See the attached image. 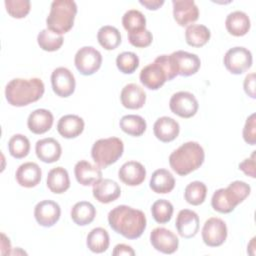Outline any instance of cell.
Masks as SVG:
<instances>
[{
	"label": "cell",
	"instance_id": "obj_36",
	"mask_svg": "<svg viewBox=\"0 0 256 256\" xmlns=\"http://www.w3.org/2000/svg\"><path fill=\"white\" fill-rule=\"evenodd\" d=\"M207 195V187L203 182L193 181L189 183L184 191V198L187 203L198 206L202 204Z\"/></svg>",
	"mask_w": 256,
	"mask_h": 256
},
{
	"label": "cell",
	"instance_id": "obj_2",
	"mask_svg": "<svg viewBox=\"0 0 256 256\" xmlns=\"http://www.w3.org/2000/svg\"><path fill=\"white\" fill-rule=\"evenodd\" d=\"M44 83L40 78H15L5 87V97L8 103L15 107H23L38 101L44 94Z\"/></svg>",
	"mask_w": 256,
	"mask_h": 256
},
{
	"label": "cell",
	"instance_id": "obj_23",
	"mask_svg": "<svg viewBox=\"0 0 256 256\" xmlns=\"http://www.w3.org/2000/svg\"><path fill=\"white\" fill-rule=\"evenodd\" d=\"M74 174L78 183L89 186L102 178V171L99 166H94L86 160H80L75 164Z\"/></svg>",
	"mask_w": 256,
	"mask_h": 256
},
{
	"label": "cell",
	"instance_id": "obj_40",
	"mask_svg": "<svg viewBox=\"0 0 256 256\" xmlns=\"http://www.w3.org/2000/svg\"><path fill=\"white\" fill-rule=\"evenodd\" d=\"M117 68L124 74L133 73L139 66V58L133 52H122L116 58Z\"/></svg>",
	"mask_w": 256,
	"mask_h": 256
},
{
	"label": "cell",
	"instance_id": "obj_10",
	"mask_svg": "<svg viewBox=\"0 0 256 256\" xmlns=\"http://www.w3.org/2000/svg\"><path fill=\"white\" fill-rule=\"evenodd\" d=\"M172 69L176 75L191 76L195 74L201 65L200 58L193 53L178 50L169 55Z\"/></svg>",
	"mask_w": 256,
	"mask_h": 256
},
{
	"label": "cell",
	"instance_id": "obj_44",
	"mask_svg": "<svg viewBox=\"0 0 256 256\" xmlns=\"http://www.w3.org/2000/svg\"><path fill=\"white\" fill-rule=\"evenodd\" d=\"M255 152L253 151L252 155L249 158H246L244 161H242L239 164V169L242 170L247 176H250L252 178L256 177L255 172Z\"/></svg>",
	"mask_w": 256,
	"mask_h": 256
},
{
	"label": "cell",
	"instance_id": "obj_46",
	"mask_svg": "<svg viewBox=\"0 0 256 256\" xmlns=\"http://www.w3.org/2000/svg\"><path fill=\"white\" fill-rule=\"evenodd\" d=\"M113 255H135V251L126 244H118L114 247V250L112 252Z\"/></svg>",
	"mask_w": 256,
	"mask_h": 256
},
{
	"label": "cell",
	"instance_id": "obj_7",
	"mask_svg": "<svg viewBox=\"0 0 256 256\" xmlns=\"http://www.w3.org/2000/svg\"><path fill=\"white\" fill-rule=\"evenodd\" d=\"M124 144L118 137L97 140L91 149V156L100 168H107L115 163L123 154Z\"/></svg>",
	"mask_w": 256,
	"mask_h": 256
},
{
	"label": "cell",
	"instance_id": "obj_26",
	"mask_svg": "<svg viewBox=\"0 0 256 256\" xmlns=\"http://www.w3.org/2000/svg\"><path fill=\"white\" fill-rule=\"evenodd\" d=\"M84 120L78 115L68 114L62 116L57 123L58 133L67 139L79 136L84 130Z\"/></svg>",
	"mask_w": 256,
	"mask_h": 256
},
{
	"label": "cell",
	"instance_id": "obj_14",
	"mask_svg": "<svg viewBox=\"0 0 256 256\" xmlns=\"http://www.w3.org/2000/svg\"><path fill=\"white\" fill-rule=\"evenodd\" d=\"M150 242L154 249L164 254H172L178 249L179 240L170 230L157 227L150 233Z\"/></svg>",
	"mask_w": 256,
	"mask_h": 256
},
{
	"label": "cell",
	"instance_id": "obj_29",
	"mask_svg": "<svg viewBox=\"0 0 256 256\" xmlns=\"http://www.w3.org/2000/svg\"><path fill=\"white\" fill-rule=\"evenodd\" d=\"M149 186L155 193L166 194L174 189L175 179L167 169H157L150 178Z\"/></svg>",
	"mask_w": 256,
	"mask_h": 256
},
{
	"label": "cell",
	"instance_id": "obj_16",
	"mask_svg": "<svg viewBox=\"0 0 256 256\" xmlns=\"http://www.w3.org/2000/svg\"><path fill=\"white\" fill-rule=\"evenodd\" d=\"M173 17L180 26H187L199 17V9L193 0H173Z\"/></svg>",
	"mask_w": 256,
	"mask_h": 256
},
{
	"label": "cell",
	"instance_id": "obj_5",
	"mask_svg": "<svg viewBox=\"0 0 256 256\" xmlns=\"http://www.w3.org/2000/svg\"><path fill=\"white\" fill-rule=\"evenodd\" d=\"M76 14L77 5L73 0L53 1L46 18L47 29L59 35L68 32L73 27Z\"/></svg>",
	"mask_w": 256,
	"mask_h": 256
},
{
	"label": "cell",
	"instance_id": "obj_19",
	"mask_svg": "<svg viewBox=\"0 0 256 256\" xmlns=\"http://www.w3.org/2000/svg\"><path fill=\"white\" fill-rule=\"evenodd\" d=\"M118 177L128 186H137L145 180L146 169L140 162L128 161L120 167Z\"/></svg>",
	"mask_w": 256,
	"mask_h": 256
},
{
	"label": "cell",
	"instance_id": "obj_45",
	"mask_svg": "<svg viewBox=\"0 0 256 256\" xmlns=\"http://www.w3.org/2000/svg\"><path fill=\"white\" fill-rule=\"evenodd\" d=\"M243 87H244V91L246 92V94L248 96H250L253 99L256 97V95H255V74L254 73H250L245 77Z\"/></svg>",
	"mask_w": 256,
	"mask_h": 256
},
{
	"label": "cell",
	"instance_id": "obj_9",
	"mask_svg": "<svg viewBox=\"0 0 256 256\" xmlns=\"http://www.w3.org/2000/svg\"><path fill=\"white\" fill-rule=\"evenodd\" d=\"M223 62L230 73L239 75L252 66V54L245 47H233L225 53Z\"/></svg>",
	"mask_w": 256,
	"mask_h": 256
},
{
	"label": "cell",
	"instance_id": "obj_31",
	"mask_svg": "<svg viewBox=\"0 0 256 256\" xmlns=\"http://www.w3.org/2000/svg\"><path fill=\"white\" fill-rule=\"evenodd\" d=\"M109 243H110L109 234L102 227H97L92 229L87 235V240H86L87 247L89 248L90 251L94 253L105 252L109 247Z\"/></svg>",
	"mask_w": 256,
	"mask_h": 256
},
{
	"label": "cell",
	"instance_id": "obj_25",
	"mask_svg": "<svg viewBox=\"0 0 256 256\" xmlns=\"http://www.w3.org/2000/svg\"><path fill=\"white\" fill-rule=\"evenodd\" d=\"M121 103L128 109H140L146 101V93L135 83H129L124 86L120 94Z\"/></svg>",
	"mask_w": 256,
	"mask_h": 256
},
{
	"label": "cell",
	"instance_id": "obj_20",
	"mask_svg": "<svg viewBox=\"0 0 256 256\" xmlns=\"http://www.w3.org/2000/svg\"><path fill=\"white\" fill-rule=\"evenodd\" d=\"M35 152L37 157L45 163H53L59 160L62 154L60 143L54 138H43L36 142Z\"/></svg>",
	"mask_w": 256,
	"mask_h": 256
},
{
	"label": "cell",
	"instance_id": "obj_22",
	"mask_svg": "<svg viewBox=\"0 0 256 256\" xmlns=\"http://www.w3.org/2000/svg\"><path fill=\"white\" fill-rule=\"evenodd\" d=\"M41 168L34 162H25L21 164L15 174L18 184L26 188H32L38 185L41 181Z\"/></svg>",
	"mask_w": 256,
	"mask_h": 256
},
{
	"label": "cell",
	"instance_id": "obj_17",
	"mask_svg": "<svg viewBox=\"0 0 256 256\" xmlns=\"http://www.w3.org/2000/svg\"><path fill=\"white\" fill-rule=\"evenodd\" d=\"M175 227L178 234L186 239L194 237L199 230V217L196 212L189 209H182L179 211Z\"/></svg>",
	"mask_w": 256,
	"mask_h": 256
},
{
	"label": "cell",
	"instance_id": "obj_34",
	"mask_svg": "<svg viewBox=\"0 0 256 256\" xmlns=\"http://www.w3.org/2000/svg\"><path fill=\"white\" fill-rule=\"evenodd\" d=\"M122 24L128 34H135L146 29V18L139 10L130 9L123 15Z\"/></svg>",
	"mask_w": 256,
	"mask_h": 256
},
{
	"label": "cell",
	"instance_id": "obj_43",
	"mask_svg": "<svg viewBox=\"0 0 256 256\" xmlns=\"http://www.w3.org/2000/svg\"><path fill=\"white\" fill-rule=\"evenodd\" d=\"M243 138L244 141L250 145L256 144V115L251 114L245 122L243 128Z\"/></svg>",
	"mask_w": 256,
	"mask_h": 256
},
{
	"label": "cell",
	"instance_id": "obj_13",
	"mask_svg": "<svg viewBox=\"0 0 256 256\" xmlns=\"http://www.w3.org/2000/svg\"><path fill=\"white\" fill-rule=\"evenodd\" d=\"M51 84L54 93L63 98L72 95L76 86L73 73L65 67H58L52 72Z\"/></svg>",
	"mask_w": 256,
	"mask_h": 256
},
{
	"label": "cell",
	"instance_id": "obj_35",
	"mask_svg": "<svg viewBox=\"0 0 256 256\" xmlns=\"http://www.w3.org/2000/svg\"><path fill=\"white\" fill-rule=\"evenodd\" d=\"M99 44L106 50H113L121 43V34L119 30L110 25L102 26L97 33Z\"/></svg>",
	"mask_w": 256,
	"mask_h": 256
},
{
	"label": "cell",
	"instance_id": "obj_11",
	"mask_svg": "<svg viewBox=\"0 0 256 256\" xmlns=\"http://www.w3.org/2000/svg\"><path fill=\"white\" fill-rule=\"evenodd\" d=\"M169 107L170 110L179 117L190 118L196 114L199 104L192 93L179 91L171 96Z\"/></svg>",
	"mask_w": 256,
	"mask_h": 256
},
{
	"label": "cell",
	"instance_id": "obj_24",
	"mask_svg": "<svg viewBox=\"0 0 256 256\" xmlns=\"http://www.w3.org/2000/svg\"><path fill=\"white\" fill-rule=\"evenodd\" d=\"M53 114L47 109H36L30 113L27 126L34 134H43L49 131L53 125Z\"/></svg>",
	"mask_w": 256,
	"mask_h": 256
},
{
	"label": "cell",
	"instance_id": "obj_21",
	"mask_svg": "<svg viewBox=\"0 0 256 256\" xmlns=\"http://www.w3.org/2000/svg\"><path fill=\"white\" fill-rule=\"evenodd\" d=\"M154 135L161 142H171L179 135V123L171 117L163 116L158 118L153 125Z\"/></svg>",
	"mask_w": 256,
	"mask_h": 256
},
{
	"label": "cell",
	"instance_id": "obj_47",
	"mask_svg": "<svg viewBox=\"0 0 256 256\" xmlns=\"http://www.w3.org/2000/svg\"><path fill=\"white\" fill-rule=\"evenodd\" d=\"M139 3L146 7L148 10H157L159 9L163 4V0H140Z\"/></svg>",
	"mask_w": 256,
	"mask_h": 256
},
{
	"label": "cell",
	"instance_id": "obj_32",
	"mask_svg": "<svg viewBox=\"0 0 256 256\" xmlns=\"http://www.w3.org/2000/svg\"><path fill=\"white\" fill-rule=\"evenodd\" d=\"M210 30L202 24H191L186 28V43L192 47H202L210 39Z\"/></svg>",
	"mask_w": 256,
	"mask_h": 256
},
{
	"label": "cell",
	"instance_id": "obj_18",
	"mask_svg": "<svg viewBox=\"0 0 256 256\" xmlns=\"http://www.w3.org/2000/svg\"><path fill=\"white\" fill-rule=\"evenodd\" d=\"M92 193L98 202L108 204L120 197L121 188L116 181L101 178L93 184Z\"/></svg>",
	"mask_w": 256,
	"mask_h": 256
},
{
	"label": "cell",
	"instance_id": "obj_4",
	"mask_svg": "<svg viewBox=\"0 0 256 256\" xmlns=\"http://www.w3.org/2000/svg\"><path fill=\"white\" fill-rule=\"evenodd\" d=\"M251 188L244 181H234L227 188H220L211 198L212 208L219 213H230L250 194Z\"/></svg>",
	"mask_w": 256,
	"mask_h": 256
},
{
	"label": "cell",
	"instance_id": "obj_33",
	"mask_svg": "<svg viewBox=\"0 0 256 256\" xmlns=\"http://www.w3.org/2000/svg\"><path fill=\"white\" fill-rule=\"evenodd\" d=\"M119 125L123 132L134 137L141 136L145 132L147 127L146 121L144 120V118L134 114L123 116L120 119Z\"/></svg>",
	"mask_w": 256,
	"mask_h": 256
},
{
	"label": "cell",
	"instance_id": "obj_41",
	"mask_svg": "<svg viewBox=\"0 0 256 256\" xmlns=\"http://www.w3.org/2000/svg\"><path fill=\"white\" fill-rule=\"evenodd\" d=\"M4 3L6 11L13 18H24L30 12L31 4L28 0H6Z\"/></svg>",
	"mask_w": 256,
	"mask_h": 256
},
{
	"label": "cell",
	"instance_id": "obj_12",
	"mask_svg": "<svg viewBox=\"0 0 256 256\" xmlns=\"http://www.w3.org/2000/svg\"><path fill=\"white\" fill-rule=\"evenodd\" d=\"M227 238V226L218 217H211L205 221L202 228L203 242L209 247L222 245Z\"/></svg>",
	"mask_w": 256,
	"mask_h": 256
},
{
	"label": "cell",
	"instance_id": "obj_8",
	"mask_svg": "<svg viewBox=\"0 0 256 256\" xmlns=\"http://www.w3.org/2000/svg\"><path fill=\"white\" fill-rule=\"evenodd\" d=\"M74 63L82 75L89 76L97 72L101 67L102 55L96 48L84 46L76 52Z\"/></svg>",
	"mask_w": 256,
	"mask_h": 256
},
{
	"label": "cell",
	"instance_id": "obj_3",
	"mask_svg": "<svg viewBox=\"0 0 256 256\" xmlns=\"http://www.w3.org/2000/svg\"><path fill=\"white\" fill-rule=\"evenodd\" d=\"M205 153L202 146L194 141L182 144L169 156V164L174 172L186 176L197 170L204 162Z\"/></svg>",
	"mask_w": 256,
	"mask_h": 256
},
{
	"label": "cell",
	"instance_id": "obj_30",
	"mask_svg": "<svg viewBox=\"0 0 256 256\" xmlns=\"http://www.w3.org/2000/svg\"><path fill=\"white\" fill-rule=\"evenodd\" d=\"M70 215L75 224L85 226L94 220L96 216V209L92 203L88 201H80L72 207Z\"/></svg>",
	"mask_w": 256,
	"mask_h": 256
},
{
	"label": "cell",
	"instance_id": "obj_6",
	"mask_svg": "<svg viewBox=\"0 0 256 256\" xmlns=\"http://www.w3.org/2000/svg\"><path fill=\"white\" fill-rule=\"evenodd\" d=\"M177 75L174 73L169 55L158 56L153 63L142 68L139 78L140 82L150 90H157L164 85L166 81L174 79Z\"/></svg>",
	"mask_w": 256,
	"mask_h": 256
},
{
	"label": "cell",
	"instance_id": "obj_38",
	"mask_svg": "<svg viewBox=\"0 0 256 256\" xmlns=\"http://www.w3.org/2000/svg\"><path fill=\"white\" fill-rule=\"evenodd\" d=\"M8 150L12 157L16 159L24 158L29 154L30 141L22 134H15L9 139Z\"/></svg>",
	"mask_w": 256,
	"mask_h": 256
},
{
	"label": "cell",
	"instance_id": "obj_27",
	"mask_svg": "<svg viewBox=\"0 0 256 256\" xmlns=\"http://www.w3.org/2000/svg\"><path fill=\"white\" fill-rule=\"evenodd\" d=\"M250 19L243 11H234L228 14L225 20L227 31L236 37L244 36L250 29Z\"/></svg>",
	"mask_w": 256,
	"mask_h": 256
},
{
	"label": "cell",
	"instance_id": "obj_42",
	"mask_svg": "<svg viewBox=\"0 0 256 256\" xmlns=\"http://www.w3.org/2000/svg\"><path fill=\"white\" fill-rule=\"evenodd\" d=\"M128 40L131 45L138 48H144L149 46L152 43L153 36L152 33L145 29L141 32L135 33V34H128Z\"/></svg>",
	"mask_w": 256,
	"mask_h": 256
},
{
	"label": "cell",
	"instance_id": "obj_1",
	"mask_svg": "<svg viewBox=\"0 0 256 256\" xmlns=\"http://www.w3.org/2000/svg\"><path fill=\"white\" fill-rule=\"evenodd\" d=\"M146 216L127 205H118L108 213V223L118 234L127 239L139 238L146 228Z\"/></svg>",
	"mask_w": 256,
	"mask_h": 256
},
{
	"label": "cell",
	"instance_id": "obj_28",
	"mask_svg": "<svg viewBox=\"0 0 256 256\" xmlns=\"http://www.w3.org/2000/svg\"><path fill=\"white\" fill-rule=\"evenodd\" d=\"M47 187L55 194H62L70 187V179L67 170L63 167H55L48 172Z\"/></svg>",
	"mask_w": 256,
	"mask_h": 256
},
{
	"label": "cell",
	"instance_id": "obj_15",
	"mask_svg": "<svg viewBox=\"0 0 256 256\" xmlns=\"http://www.w3.org/2000/svg\"><path fill=\"white\" fill-rule=\"evenodd\" d=\"M61 208L58 203L52 200H43L36 204L34 217L37 223L43 227H51L59 220Z\"/></svg>",
	"mask_w": 256,
	"mask_h": 256
},
{
	"label": "cell",
	"instance_id": "obj_39",
	"mask_svg": "<svg viewBox=\"0 0 256 256\" xmlns=\"http://www.w3.org/2000/svg\"><path fill=\"white\" fill-rule=\"evenodd\" d=\"M173 211L174 209L172 203L165 199L156 200L151 207V214L153 219L160 224L169 222L172 218Z\"/></svg>",
	"mask_w": 256,
	"mask_h": 256
},
{
	"label": "cell",
	"instance_id": "obj_37",
	"mask_svg": "<svg viewBox=\"0 0 256 256\" xmlns=\"http://www.w3.org/2000/svg\"><path fill=\"white\" fill-rule=\"evenodd\" d=\"M63 37L62 35L56 34L49 29H43L39 32L37 36V42L40 48L44 51L53 52L58 50L63 44Z\"/></svg>",
	"mask_w": 256,
	"mask_h": 256
}]
</instances>
